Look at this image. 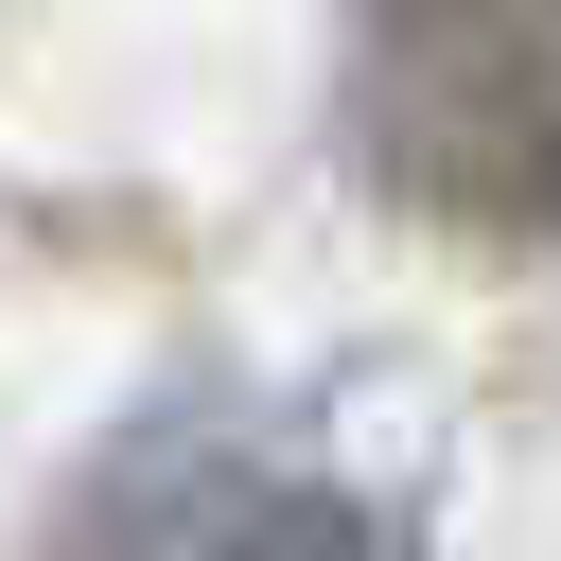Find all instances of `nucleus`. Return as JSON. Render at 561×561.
Instances as JSON below:
<instances>
[{
    "instance_id": "2",
    "label": "nucleus",
    "mask_w": 561,
    "mask_h": 561,
    "mask_svg": "<svg viewBox=\"0 0 561 561\" xmlns=\"http://www.w3.org/2000/svg\"><path fill=\"white\" fill-rule=\"evenodd\" d=\"M53 561H421V543L316 438L245 421V403H175V421H140L70 473Z\"/></svg>"
},
{
    "instance_id": "1",
    "label": "nucleus",
    "mask_w": 561,
    "mask_h": 561,
    "mask_svg": "<svg viewBox=\"0 0 561 561\" xmlns=\"http://www.w3.org/2000/svg\"><path fill=\"white\" fill-rule=\"evenodd\" d=\"M333 140L386 210L543 263L561 245V0H368Z\"/></svg>"
}]
</instances>
